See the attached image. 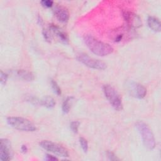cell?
<instances>
[{
  "mask_svg": "<svg viewBox=\"0 0 161 161\" xmlns=\"http://www.w3.org/2000/svg\"><path fill=\"white\" fill-rule=\"evenodd\" d=\"M50 30L57 35V36L59 38V40L64 43H67L69 42V38L67 35L59 27L54 25H51L50 26Z\"/></svg>",
  "mask_w": 161,
  "mask_h": 161,
  "instance_id": "11",
  "label": "cell"
},
{
  "mask_svg": "<svg viewBox=\"0 0 161 161\" xmlns=\"http://www.w3.org/2000/svg\"><path fill=\"white\" fill-rule=\"evenodd\" d=\"M128 89L130 94L138 99L143 98L147 94V89L142 84L130 82L128 84Z\"/></svg>",
  "mask_w": 161,
  "mask_h": 161,
  "instance_id": "9",
  "label": "cell"
},
{
  "mask_svg": "<svg viewBox=\"0 0 161 161\" xmlns=\"http://www.w3.org/2000/svg\"><path fill=\"white\" fill-rule=\"evenodd\" d=\"M147 23L149 28L155 32H159L161 30V24L160 20L154 16H148Z\"/></svg>",
  "mask_w": 161,
  "mask_h": 161,
  "instance_id": "12",
  "label": "cell"
},
{
  "mask_svg": "<svg viewBox=\"0 0 161 161\" xmlns=\"http://www.w3.org/2000/svg\"><path fill=\"white\" fill-rule=\"evenodd\" d=\"M8 75L7 74L4 72L3 70H1V74H0V82L2 85H5L7 80H8Z\"/></svg>",
  "mask_w": 161,
  "mask_h": 161,
  "instance_id": "19",
  "label": "cell"
},
{
  "mask_svg": "<svg viewBox=\"0 0 161 161\" xmlns=\"http://www.w3.org/2000/svg\"><path fill=\"white\" fill-rule=\"evenodd\" d=\"M41 4L43 7L50 8L53 6V2L50 0H43L41 1Z\"/></svg>",
  "mask_w": 161,
  "mask_h": 161,
  "instance_id": "20",
  "label": "cell"
},
{
  "mask_svg": "<svg viewBox=\"0 0 161 161\" xmlns=\"http://www.w3.org/2000/svg\"><path fill=\"white\" fill-rule=\"evenodd\" d=\"M51 85L52 87V89H53L54 92L57 94V95H60L61 94V89L58 85L57 84V82L53 79H51Z\"/></svg>",
  "mask_w": 161,
  "mask_h": 161,
  "instance_id": "17",
  "label": "cell"
},
{
  "mask_svg": "<svg viewBox=\"0 0 161 161\" xmlns=\"http://www.w3.org/2000/svg\"><path fill=\"white\" fill-rule=\"evenodd\" d=\"M54 14L57 19L62 23H67L69 19L68 10L62 6H56L54 8Z\"/></svg>",
  "mask_w": 161,
  "mask_h": 161,
  "instance_id": "10",
  "label": "cell"
},
{
  "mask_svg": "<svg viewBox=\"0 0 161 161\" xmlns=\"http://www.w3.org/2000/svg\"><path fill=\"white\" fill-rule=\"evenodd\" d=\"M107 155H108V158H109V160H118L119 159L116 157V156L111 152H108L107 153Z\"/></svg>",
  "mask_w": 161,
  "mask_h": 161,
  "instance_id": "22",
  "label": "cell"
},
{
  "mask_svg": "<svg viewBox=\"0 0 161 161\" xmlns=\"http://www.w3.org/2000/svg\"><path fill=\"white\" fill-rule=\"evenodd\" d=\"M77 60L84 64L86 66L98 70H104L106 68V64L97 59H95L90 57L89 55L85 53H80L77 57Z\"/></svg>",
  "mask_w": 161,
  "mask_h": 161,
  "instance_id": "6",
  "label": "cell"
},
{
  "mask_svg": "<svg viewBox=\"0 0 161 161\" xmlns=\"http://www.w3.org/2000/svg\"><path fill=\"white\" fill-rule=\"evenodd\" d=\"M103 90L105 97L111 104L113 108L117 111L121 110L123 109L121 98L113 86L106 84L103 86Z\"/></svg>",
  "mask_w": 161,
  "mask_h": 161,
  "instance_id": "4",
  "label": "cell"
},
{
  "mask_svg": "<svg viewBox=\"0 0 161 161\" xmlns=\"http://www.w3.org/2000/svg\"><path fill=\"white\" fill-rule=\"evenodd\" d=\"M45 159L47 160H57L58 158L53 156V155H50V154H47L46 156H45Z\"/></svg>",
  "mask_w": 161,
  "mask_h": 161,
  "instance_id": "23",
  "label": "cell"
},
{
  "mask_svg": "<svg viewBox=\"0 0 161 161\" xmlns=\"http://www.w3.org/2000/svg\"><path fill=\"white\" fill-rule=\"evenodd\" d=\"M80 125V123L78 121H72L70 124V128L72 130V131L75 133H77L78 132V130H79V127Z\"/></svg>",
  "mask_w": 161,
  "mask_h": 161,
  "instance_id": "18",
  "label": "cell"
},
{
  "mask_svg": "<svg viewBox=\"0 0 161 161\" xmlns=\"http://www.w3.org/2000/svg\"><path fill=\"white\" fill-rule=\"evenodd\" d=\"M6 121L9 125L19 131H35L36 130V127L32 122L22 117L11 116L8 117Z\"/></svg>",
  "mask_w": 161,
  "mask_h": 161,
  "instance_id": "3",
  "label": "cell"
},
{
  "mask_svg": "<svg viewBox=\"0 0 161 161\" xmlns=\"http://www.w3.org/2000/svg\"><path fill=\"white\" fill-rule=\"evenodd\" d=\"M40 104L47 108H52L55 105V101L53 97L46 96L40 100Z\"/></svg>",
  "mask_w": 161,
  "mask_h": 161,
  "instance_id": "14",
  "label": "cell"
},
{
  "mask_svg": "<svg viewBox=\"0 0 161 161\" xmlns=\"http://www.w3.org/2000/svg\"><path fill=\"white\" fill-rule=\"evenodd\" d=\"M43 35L44 38H45V40H46V41H47V42H51L52 36H51L50 33H49L48 31L44 30L43 31Z\"/></svg>",
  "mask_w": 161,
  "mask_h": 161,
  "instance_id": "21",
  "label": "cell"
},
{
  "mask_svg": "<svg viewBox=\"0 0 161 161\" xmlns=\"http://www.w3.org/2000/svg\"><path fill=\"white\" fill-rule=\"evenodd\" d=\"M72 97H67L62 104V111L64 113H68L70 111Z\"/></svg>",
  "mask_w": 161,
  "mask_h": 161,
  "instance_id": "15",
  "label": "cell"
},
{
  "mask_svg": "<svg viewBox=\"0 0 161 161\" xmlns=\"http://www.w3.org/2000/svg\"><path fill=\"white\" fill-rule=\"evenodd\" d=\"M84 40L89 49L96 55L104 57L113 52V48L109 44L99 41L91 35L85 36Z\"/></svg>",
  "mask_w": 161,
  "mask_h": 161,
  "instance_id": "1",
  "label": "cell"
},
{
  "mask_svg": "<svg viewBox=\"0 0 161 161\" xmlns=\"http://www.w3.org/2000/svg\"><path fill=\"white\" fill-rule=\"evenodd\" d=\"M123 18L128 25L132 28H138L142 26L141 18L136 14L128 11H125L123 13Z\"/></svg>",
  "mask_w": 161,
  "mask_h": 161,
  "instance_id": "8",
  "label": "cell"
},
{
  "mask_svg": "<svg viewBox=\"0 0 161 161\" xmlns=\"http://www.w3.org/2000/svg\"><path fill=\"white\" fill-rule=\"evenodd\" d=\"M21 151H22L23 153L26 152H27V150H28V148H27V147H26V145H22V146H21Z\"/></svg>",
  "mask_w": 161,
  "mask_h": 161,
  "instance_id": "24",
  "label": "cell"
},
{
  "mask_svg": "<svg viewBox=\"0 0 161 161\" xmlns=\"http://www.w3.org/2000/svg\"><path fill=\"white\" fill-rule=\"evenodd\" d=\"M79 143L80 145L82 148V150H84V152H87L89 148V146H88V142L83 137H80L79 138Z\"/></svg>",
  "mask_w": 161,
  "mask_h": 161,
  "instance_id": "16",
  "label": "cell"
},
{
  "mask_svg": "<svg viewBox=\"0 0 161 161\" xmlns=\"http://www.w3.org/2000/svg\"><path fill=\"white\" fill-rule=\"evenodd\" d=\"M135 125L142 135L145 147L150 150L153 149L155 147V140L154 135L149 126L142 121H137Z\"/></svg>",
  "mask_w": 161,
  "mask_h": 161,
  "instance_id": "2",
  "label": "cell"
},
{
  "mask_svg": "<svg viewBox=\"0 0 161 161\" xmlns=\"http://www.w3.org/2000/svg\"><path fill=\"white\" fill-rule=\"evenodd\" d=\"M0 143V160L2 161L11 160L13 154L10 141L6 138H1Z\"/></svg>",
  "mask_w": 161,
  "mask_h": 161,
  "instance_id": "7",
  "label": "cell"
},
{
  "mask_svg": "<svg viewBox=\"0 0 161 161\" xmlns=\"http://www.w3.org/2000/svg\"><path fill=\"white\" fill-rule=\"evenodd\" d=\"M40 145L45 150L58 156L62 157H69V152L67 149L58 143L49 140H43L40 142Z\"/></svg>",
  "mask_w": 161,
  "mask_h": 161,
  "instance_id": "5",
  "label": "cell"
},
{
  "mask_svg": "<svg viewBox=\"0 0 161 161\" xmlns=\"http://www.w3.org/2000/svg\"><path fill=\"white\" fill-rule=\"evenodd\" d=\"M16 74L18 77H19L20 78H21L22 79L26 80V81H32L34 80L35 77H34V75L27 70H16Z\"/></svg>",
  "mask_w": 161,
  "mask_h": 161,
  "instance_id": "13",
  "label": "cell"
}]
</instances>
